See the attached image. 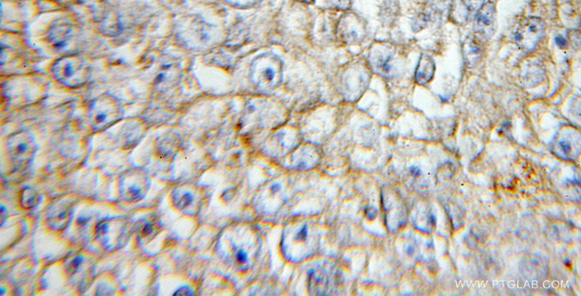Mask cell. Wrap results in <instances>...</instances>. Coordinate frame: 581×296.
Wrapping results in <instances>:
<instances>
[{
    "instance_id": "cell-9",
    "label": "cell",
    "mask_w": 581,
    "mask_h": 296,
    "mask_svg": "<svg viewBox=\"0 0 581 296\" xmlns=\"http://www.w3.org/2000/svg\"><path fill=\"white\" fill-rule=\"evenodd\" d=\"M40 200V194L33 189L26 187L22 190L20 196V203L24 209H32L38 205Z\"/></svg>"
},
{
    "instance_id": "cell-2",
    "label": "cell",
    "mask_w": 581,
    "mask_h": 296,
    "mask_svg": "<svg viewBox=\"0 0 581 296\" xmlns=\"http://www.w3.org/2000/svg\"><path fill=\"white\" fill-rule=\"evenodd\" d=\"M254 81L263 90H269L279 84L282 72L281 59L274 53L262 54L253 63Z\"/></svg>"
},
{
    "instance_id": "cell-8",
    "label": "cell",
    "mask_w": 581,
    "mask_h": 296,
    "mask_svg": "<svg viewBox=\"0 0 581 296\" xmlns=\"http://www.w3.org/2000/svg\"><path fill=\"white\" fill-rule=\"evenodd\" d=\"M330 276L326 268L321 267L312 269L308 276L309 290L312 294L328 295Z\"/></svg>"
},
{
    "instance_id": "cell-17",
    "label": "cell",
    "mask_w": 581,
    "mask_h": 296,
    "mask_svg": "<svg viewBox=\"0 0 581 296\" xmlns=\"http://www.w3.org/2000/svg\"><path fill=\"white\" fill-rule=\"evenodd\" d=\"M297 1L303 3L312 4L314 2L315 0H297Z\"/></svg>"
},
{
    "instance_id": "cell-7",
    "label": "cell",
    "mask_w": 581,
    "mask_h": 296,
    "mask_svg": "<svg viewBox=\"0 0 581 296\" xmlns=\"http://www.w3.org/2000/svg\"><path fill=\"white\" fill-rule=\"evenodd\" d=\"M73 202L68 198L59 199L50 206L47 212V221L50 229L62 231L67 228L72 219Z\"/></svg>"
},
{
    "instance_id": "cell-1",
    "label": "cell",
    "mask_w": 581,
    "mask_h": 296,
    "mask_svg": "<svg viewBox=\"0 0 581 296\" xmlns=\"http://www.w3.org/2000/svg\"><path fill=\"white\" fill-rule=\"evenodd\" d=\"M314 227L308 222L299 221L289 227L283 239L284 251L288 257L300 261L315 251L316 237Z\"/></svg>"
},
{
    "instance_id": "cell-3",
    "label": "cell",
    "mask_w": 581,
    "mask_h": 296,
    "mask_svg": "<svg viewBox=\"0 0 581 296\" xmlns=\"http://www.w3.org/2000/svg\"><path fill=\"white\" fill-rule=\"evenodd\" d=\"M127 222L121 217L104 219L96 225L95 239L102 247L109 251L121 248L127 237Z\"/></svg>"
},
{
    "instance_id": "cell-13",
    "label": "cell",
    "mask_w": 581,
    "mask_h": 296,
    "mask_svg": "<svg viewBox=\"0 0 581 296\" xmlns=\"http://www.w3.org/2000/svg\"><path fill=\"white\" fill-rule=\"evenodd\" d=\"M1 226L7 220L9 216V214L7 210L4 206H1Z\"/></svg>"
},
{
    "instance_id": "cell-16",
    "label": "cell",
    "mask_w": 581,
    "mask_h": 296,
    "mask_svg": "<svg viewBox=\"0 0 581 296\" xmlns=\"http://www.w3.org/2000/svg\"><path fill=\"white\" fill-rule=\"evenodd\" d=\"M54 46H55V47H56V48H62L64 47V46H65V43H64V42H63H63H60V43H58L55 44Z\"/></svg>"
},
{
    "instance_id": "cell-5",
    "label": "cell",
    "mask_w": 581,
    "mask_h": 296,
    "mask_svg": "<svg viewBox=\"0 0 581 296\" xmlns=\"http://www.w3.org/2000/svg\"><path fill=\"white\" fill-rule=\"evenodd\" d=\"M56 80L62 84L75 87L85 84L91 74L80 63L67 61L57 64L53 70Z\"/></svg>"
},
{
    "instance_id": "cell-11",
    "label": "cell",
    "mask_w": 581,
    "mask_h": 296,
    "mask_svg": "<svg viewBox=\"0 0 581 296\" xmlns=\"http://www.w3.org/2000/svg\"><path fill=\"white\" fill-rule=\"evenodd\" d=\"M235 5L242 7H248L251 5L255 4L257 0H229Z\"/></svg>"
},
{
    "instance_id": "cell-12",
    "label": "cell",
    "mask_w": 581,
    "mask_h": 296,
    "mask_svg": "<svg viewBox=\"0 0 581 296\" xmlns=\"http://www.w3.org/2000/svg\"><path fill=\"white\" fill-rule=\"evenodd\" d=\"M110 290H109L108 287L105 284L101 285L98 290H96V295H108Z\"/></svg>"
},
{
    "instance_id": "cell-4",
    "label": "cell",
    "mask_w": 581,
    "mask_h": 296,
    "mask_svg": "<svg viewBox=\"0 0 581 296\" xmlns=\"http://www.w3.org/2000/svg\"><path fill=\"white\" fill-rule=\"evenodd\" d=\"M89 109L90 122L96 132L104 131L117 119V104L108 97H101L95 100Z\"/></svg>"
},
{
    "instance_id": "cell-6",
    "label": "cell",
    "mask_w": 581,
    "mask_h": 296,
    "mask_svg": "<svg viewBox=\"0 0 581 296\" xmlns=\"http://www.w3.org/2000/svg\"><path fill=\"white\" fill-rule=\"evenodd\" d=\"M36 143L32 134L27 132L13 134L8 141L9 153L12 158L19 163L28 162L36 152Z\"/></svg>"
},
{
    "instance_id": "cell-15",
    "label": "cell",
    "mask_w": 581,
    "mask_h": 296,
    "mask_svg": "<svg viewBox=\"0 0 581 296\" xmlns=\"http://www.w3.org/2000/svg\"><path fill=\"white\" fill-rule=\"evenodd\" d=\"M182 292H183V293L182 294V295H190V294H191L190 293L191 291H190V290H189L188 288H183L180 289L179 291H177V293H175V295H180Z\"/></svg>"
},
{
    "instance_id": "cell-10",
    "label": "cell",
    "mask_w": 581,
    "mask_h": 296,
    "mask_svg": "<svg viewBox=\"0 0 581 296\" xmlns=\"http://www.w3.org/2000/svg\"><path fill=\"white\" fill-rule=\"evenodd\" d=\"M193 201V196L189 192H185L182 196L178 195L175 197V203L177 207L181 209H184L188 206H190Z\"/></svg>"
},
{
    "instance_id": "cell-14",
    "label": "cell",
    "mask_w": 581,
    "mask_h": 296,
    "mask_svg": "<svg viewBox=\"0 0 581 296\" xmlns=\"http://www.w3.org/2000/svg\"><path fill=\"white\" fill-rule=\"evenodd\" d=\"M555 42L558 46L560 48H564L567 45V41L561 35H559L556 37Z\"/></svg>"
}]
</instances>
